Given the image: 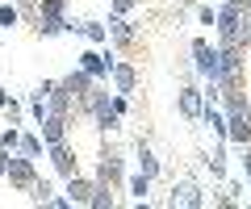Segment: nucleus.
<instances>
[{
    "label": "nucleus",
    "mask_w": 251,
    "mask_h": 209,
    "mask_svg": "<svg viewBox=\"0 0 251 209\" xmlns=\"http://www.w3.org/2000/svg\"><path fill=\"white\" fill-rule=\"evenodd\" d=\"M214 34H218V42H239V46H251V13L243 9L239 0H222V4H218Z\"/></svg>",
    "instance_id": "nucleus-1"
},
{
    "label": "nucleus",
    "mask_w": 251,
    "mask_h": 209,
    "mask_svg": "<svg viewBox=\"0 0 251 209\" xmlns=\"http://www.w3.org/2000/svg\"><path fill=\"white\" fill-rule=\"evenodd\" d=\"M80 38L88 46H105L109 42V29H105V21H80Z\"/></svg>",
    "instance_id": "nucleus-21"
},
{
    "label": "nucleus",
    "mask_w": 251,
    "mask_h": 209,
    "mask_svg": "<svg viewBox=\"0 0 251 209\" xmlns=\"http://www.w3.org/2000/svg\"><path fill=\"white\" fill-rule=\"evenodd\" d=\"M25 197L34 201V205H46V201L54 197V184H50V180H42V176H38V180L29 184V192H25Z\"/></svg>",
    "instance_id": "nucleus-25"
},
{
    "label": "nucleus",
    "mask_w": 251,
    "mask_h": 209,
    "mask_svg": "<svg viewBox=\"0 0 251 209\" xmlns=\"http://www.w3.org/2000/svg\"><path fill=\"white\" fill-rule=\"evenodd\" d=\"M134 167H138L143 176H151V180L163 172V159L151 151V142H147V138H138V142H134Z\"/></svg>",
    "instance_id": "nucleus-15"
},
{
    "label": "nucleus",
    "mask_w": 251,
    "mask_h": 209,
    "mask_svg": "<svg viewBox=\"0 0 251 209\" xmlns=\"http://www.w3.org/2000/svg\"><path fill=\"white\" fill-rule=\"evenodd\" d=\"M197 159L209 167V180L222 184V180H226V172H230V142H226V138H218V142L209 146V151H201Z\"/></svg>",
    "instance_id": "nucleus-11"
},
{
    "label": "nucleus",
    "mask_w": 251,
    "mask_h": 209,
    "mask_svg": "<svg viewBox=\"0 0 251 209\" xmlns=\"http://www.w3.org/2000/svg\"><path fill=\"white\" fill-rule=\"evenodd\" d=\"M17 151L25 155V159H46V142H42V134L38 130H21V138H17Z\"/></svg>",
    "instance_id": "nucleus-18"
},
{
    "label": "nucleus",
    "mask_w": 251,
    "mask_h": 209,
    "mask_svg": "<svg viewBox=\"0 0 251 209\" xmlns=\"http://www.w3.org/2000/svg\"><path fill=\"white\" fill-rule=\"evenodd\" d=\"M4 121H9V126H25V105H21L17 96H9V105H4Z\"/></svg>",
    "instance_id": "nucleus-27"
},
{
    "label": "nucleus",
    "mask_w": 251,
    "mask_h": 209,
    "mask_svg": "<svg viewBox=\"0 0 251 209\" xmlns=\"http://www.w3.org/2000/svg\"><path fill=\"white\" fill-rule=\"evenodd\" d=\"M109 88L130 96V92L138 88V67H134V63H126V59H113V67H109Z\"/></svg>",
    "instance_id": "nucleus-13"
},
{
    "label": "nucleus",
    "mask_w": 251,
    "mask_h": 209,
    "mask_svg": "<svg viewBox=\"0 0 251 209\" xmlns=\"http://www.w3.org/2000/svg\"><path fill=\"white\" fill-rule=\"evenodd\" d=\"M46 159H50V167H54V176H59V180H67V176L80 172L72 138H59V142H50V146H46Z\"/></svg>",
    "instance_id": "nucleus-9"
},
{
    "label": "nucleus",
    "mask_w": 251,
    "mask_h": 209,
    "mask_svg": "<svg viewBox=\"0 0 251 209\" xmlns=\"http://www.w3.org/2000/svg\"><path fill=\"white\" fill-rule=\"evenodd\" d=\"M67 13H72V0H38V17H67Z\"/></svg>",
    "instance_id": "nucleus-23"
},
{
    "label": "nucleus",
    "mask_w": 251,
    "mask_h": 209,
    "mask_svg": "<svg viewBox=\"0 0 251 209\" xmlns=\"http://www.w3.org/2000/svg\"><path fill=\"white\" fill-rule=\"evenodd\" d=\"M239 155H243V180L251 188V146H239Z\"/></svg>",
    "instance_id": "nucleus-32"
},
{
    "label": "nucleus",
    "mask_w": 251,
    "mask_h": 209,
    "mask_svg": "<svg viewBox=\"0 0 251 209\" xmlns=\"http://www.w3.org/2000/svg\"><path fill=\"white\" fill-rule=\"evenodd\" d=\"M113 59H117V50L105 42V46H88V50H80V55H75V67H84L97 84H109V67H113Z\"/></svg>",
    "instance_id": "nucleus-6"
},
{
    "label": "nucleus",
    "mask_w": 251,
    "mask_h": 209,
    "mask_svg": "<svg viewBox=\"0 0 251 209\" xmlns=\"http://www.w3.org/2000/svg\"><path fill=\"white\" fill-rule=\"evenodd\" d=\"M9 96H13V92L4 88V84H0V109H4V105H9Z\"/></svg>",
    "instance_id": "nucleus-33"
},
{
    "label": "nucleus",
    "mask_w": 251,
    "mask_h": 209,
    "mask_svg": "<svg viewBox=\"0 0 251 209\" xmlns=\"http://www.w3.org/2000/svg\"><path fill=\"white\" fill-rule=\"evenodd\" d=\"M92 130H97V134H113V130H122V113H113V109L97 113V117H92Z\"/></svg>",
    "instance_id": "nucleus-22"
},
{
    "label": "nucleus",
    "mask_w": 251,
    "mask_h": 209,
    "mask_svg": "<svg viewBox=\"0 0 251 209\" xmlns=\"http://www.w3.org/2000/svg\"><path fill=\"white\" fill-rule=\"evenodd\" d=\"M17 25H21V9L13 0H4V4H0V29H17Z\"/></svg>",
    "instance_id": "nucleus-26"
},
{
    "label": "nucleus",
    "mask_w": 251,
    "mask_h": 209,
    "mask_svg": "<svg viewBox=\"0 0 251 209\" xmlns=\"http://www.w3.org/2000/svg\"><path fill=\"white\" fill-rule=\"evenodd\" d=\"M105 29H109V46H113L117 55H134V50H138V25H134L130 17H122V13H109Z\"/></svg>",
    "instance_id": "nucleus-8"
},
{
    "label": "nucleus",
    "mask_w": 251,
    "mask_h": 209,
    "mask_svg": "<svg viewBox=\"0 0 251 209\" xmlns=\"http://www.w3.org/2000/svg\"><path fill=\"white\" fill-rule=\"evenodd\" d=\"M113 205H117V188L92 176V197H88V209H113Z\"/></svg>",
    "instance_id": "nucleus-20"
},
{
    "label": "nucleus",
    "mask_w": 251,
    "mask_h": 209,
    "mask_svg": "<svg viewBox=\"0 0 251 209\" xmlns=\"http://www.w3.org/2000/svg\"><path fill=\"white\" fill-rule=\"evenodd\" d=\"M0 180H4V151H0Z\"/></svg>",
    "instance_id": "nucleus-34"
},
{
    "label": "nucleus",
    "mask_w": 251,
    "mask_h": 209,
    "mask_svg": "<svg viewBox=\"0 0 251 209\" xmlns=\"http://www.w3.org/2000/svg\"><path fill=\"white\" fill-rule=\"evenodd\" d=\"M151 184H155V180H151V176H143L138 167L126 176V192H130V205H147V201H151Z\"/></svg>",
    "instance_id": "nucleus-16"
},
{
    "label": "nucleus",
    "mask_w": 251,
    "mask_h": 209,
    "mask_svg": "<svg viewBox=\"0 0 251 209\" xmlns=\"http://www.w3.org/2000/svg\"><path fill=\"white\" fill-rule=\"evenodd\" d=\"M201 109H205L201 80L193 75V67H184V71H180V92H176V113L188 121V126H197V121H201Z\"/></svg>",
    "instance_id": "nucleus-3"
},
{
    "label": "nucleus",
    "mask_w": 251,
    "mask_h": 209,
    "mask_svg": "<svg viewBox=\"0 0 251 209\" xmlns=\"http://www.w3.org/2000/svg\"><path fill=\"white\" fill-rule=\"evenodd\" d=\"M4 180H9L13 192H29V184L38 180V163L25 159L21 151H9L4 155Z\"/></svg>",
    "instance_id": "nucleus-7"
},
{
    "label": "nucleus",
    "mask_w": 251,
    "mask_h": 209,
    "mask_svg": "<svg viewBox=\"0 0 251 209\" xmlns=\"http://www.w3.org/2000/svg\"><path fill=\"white\" fill-rule=\"evenodd\" d=\"M97 180L113 184L117 192L126 188V151L117 142H109V134H100V151H97Z\"/></svg>",
    "instance_id": "nucleus-2"
},
{
    "label": "nucleus",
    "mask_w": 251,
    "mask_h": 209,
    "mask_svg": "<svg viewBox=\"0 0 251 209\" xmlns=\"http://www.w3.org/2000/svg\"><path fill=\"white\" fill-rule=\"evenodd\" d=\"M38 134H42V142H59V138H72V117H59V113H46L42 121H38Z\"/></svg>",
    "instance_id": "nucleus-14"
},
{
    "label": "nucleus",
    "mask_w": 251,
    "mask_h": 209,
    "mask_svg": "<svg viewBox=\"0 0 251 209\" xmlns=\"http://www.w3.org/2000/svg\"><path fill=\"white\" fill-rule=\"evenodd\" d=\"M243 9H247V13H251V0H243Z\"/></svg>",
    "instance_id": "nucleus-35"
},
{
    "label": "nucleus",
    "mask_w": 251,
    "mask_h": 209,
    "mask_svg": "<svg viewBox=\"0 0 251 209\" xmlns=\"http://www.w3.org/2000/svg\"><path fill=\"white\" fill-rule=\"evenodd\" d=\"M63 192H67V197H72V205H84L88 209V197H92V176H67V180H63Z\"/></svg>",
    "instance_id": "nucleus-17"
},
{
    "label": "nucleus",
    "mask_w": 251,
    "mask_h": 209,
    "mask_svg": "<svg viewBox=\"0 0 251 209\" xmlns=\"http://www.w3.org/2000/svg\"><path fill=\"white\" fill-rule=\"evenodd\" d=\"M197 126H205L214 138H226V113H222V105H209L205 100V109H201V121Z\"/></svg>",
    "instance_id": "nucleus-19"
},
{
    "label": "nucleus",
    "mask_w": 251,
    "mask_h": 209,
    "mask_svg": "<svg viewBox=\"0 0 251 209\" xmlns=\"http://www.w3.org/2000/svg\"><path fill=\"white\" fill-rule=\"evenodd\" d=\"M226 142L230 146H251V105L226 109Z\"/></svg>",
    "instance_id": "nucleus-10"
},
{
    "label": "nucleus",
    "mask_w": 251,
    "mask_h": 209,
    "mask_svg": "<svg viewBox=\"0 0 251 209\" xmlns=\"http://www.w3.org/2000/svg\"><path fill=\"white\" fill-rule=\"evenodd\" d=\"M17 138H21V126H4V130H0V151H4V155L17 151Z\"/></svg>",
    "instance_id": "nucleus-28"
},
{
    "label": "nucleus",
    "mask_w": 251,
    "mask_h": 209,
    "mask_svg": "<svg viewBox=\"0 0 251 209\" xmlns=\"http://www.w3.org/2000/svg\"><path fill=\"white\" fill-rule=\"evenodd\" d=\"M163 205L168 209H201L205 205V184L193 180V176H180V180H172V192L163 197Z\"/></svg>",
    "instance_id": "nucleus-5"
},
{
    "label": "nucleus",
    "mask_w": 251,
    "mask_h": 209,
    "mask_svg": "<svg viewBox=\"0 0 251 209\" xmlns=\"http://www.w3.org/2000/svg\"><path fill=\"white\" fill-rule=\"evenodd\" d=\"M138 9H143V0H109V13H122V17H130Z\"/></svg>",
    "instance_id": "nucleus-30"
},
{
    "label": "nucleus",
    "mask_w": 251,
    "mask_h": 209,
    "mask_svg": "<svg viewBox=\"0 0 251 209\" xmlns=\"http://www.w3.org/2000/svg\"><path fill=\"white\" fill-rule=\"evenodd\" d=\"M25 113L34 117V126H38V121L46 117V113H50V109H46V96H42V88H34V92L25 96Z\"/></svg>",
    "instance_id": "nucleus-24"
},
{
    "label": "nucleus",
    "mask_w": 251,
    "mask_h": 209,
    "mask_svg": "<svg viewBox=\"0 0 251 209\" xmlns=\"http://www.w3.org/2000/svg\"><path fill=\"white\" fill-rule=\"evenodd\" d=\"M21 9V25H34V17H38V0H13Z\"/></svg>",
    "instance_id": "nucleus-31"
},
{
    "label": "nucleus",
    "mask_w": 251,
    "mask_h": 209,
    "mask_svg": "<svg viewBox=\"0 0 251 209\" xmlns=\"http://www.w3.org/2000/svg\"><path fill=\"white\" fill-rule=\"evenodd\" d=\"M59 84H63L67 92H72V100H75V117H80V109H84V100L92 96V88H97V80H92V75L84 71V67H75V71H67V75H63Z\"/></svg>",
    "instance_id": "nucleus-12"
},
{
    "label": "nucleus",
    "mask_w": 251,
    "mask_h": 209,
    "mask_svg": "<svg viewBox=\"0 0 251 209\" xmlns=\"http://www.w3.org/2000/svg\"><path fill=\"white\" fill-rule=\"evenodd\" d=\"M197 21H201V25H209V29H214V21H218V4L201 0V4H197Z\"/></svg>",
    "instance_id": "nucleus-29"
},
{
    "label": "nucleus",
    "mask_w": 251,
    "mask_h": 209,
    "mask_svg": "<svg viewBox=\"0 0 251 209\" xmlns=\"http://www.w3.org/2000/svg\"><path fill=\"white\" fill-rule=\"evenodd\" d=\"M188 67H193L197 80H218V42H209V38L197 34L188 42Z\"/></svg>",
    "instance_id": "nucleus-4"
}]
</instances>
